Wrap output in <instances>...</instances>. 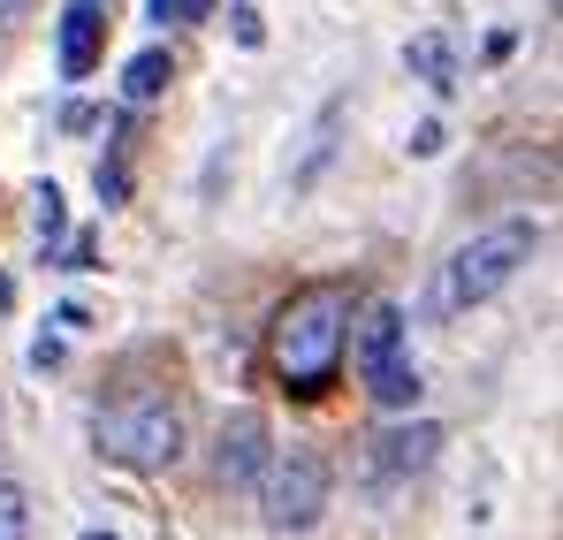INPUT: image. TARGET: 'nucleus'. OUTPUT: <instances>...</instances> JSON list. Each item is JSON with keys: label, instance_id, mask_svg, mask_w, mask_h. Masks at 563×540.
<instances>
[{"label": "nucleus", "instance_id": "nucleus-8", "mask_svg": "<svg viewBox=\"0 0 563 540\" xmlns=\"http://www.w3.org/2000/svg\"><path fill=\"white\" fill-rule=\"evenodd\" d=\"M107 15L114 0H62V77L85 85L99 62V38H107Z\"/></svg>", "mask_w": 563, "mask_h": 540}, {"label": "nucleus", "instance_id": "nucleus-7", "mask_svg": "<svg viewBox=\"0 0 563 540\" xmlns=\"http://www.w3.org/2000/svg\"><path fill=\"white\" fill-rule=\"evenodd\" d=\"M442 456V427L434 419H411V427H388V434H374V480H411V472H427Z\"/></svg>", "mask_w": 563, "mask_h": 540}, {"label": "nucleus", "instance_id": "nucleus-10", "mask_svg": "<svg viewBox=\"0 0 563 540\" xmlns=\"http://www.w3.org/2000/svg\"><path fill=\"white\" fill-rule=\"evenodd\" d=\"M168 85H176V62H168V46H145V54H130V62H122V99H130V107L161 99Z\"/></svg>", "mask_w": 563, "mask_h": 540}, {"label": "nucleus", "instance_id": "nucleus-3", "mask_svg": "<svg viewBox=\"0 0 563 540\" xmlns=\"http://www.w3.org/2000/svg\"><path fill=\"white\" fill-rule=\"evenodd\" d=\"M184 442H190V427H184V404H176L168 388L130 381V388L99 396L92 450L107 456V464H122V472H168V464L184 456Z\"/></svg>", "mask_w": 563, "mask_h": 540}, {"label": "nucleus", "instance_id": "nucleus-6", "mask_svg": "<svg viewBox=\"0 0 563 540\" xmlns=\"http://www.w3.org/2000/svg\"><path fill=\"white\" fill-rule=\"evenodd\" d=\"M267 450H275L267 419H260V411H229L221 434H213V480H221V487H252L260 464H267Z\"/></svg>", "mask_w": 563, "mask_h": 540}, {"label": "nucleus", "instance_id": "nucleus-12", "mask_svg": "<svg viewBox=\"0 0 563 540\" xmlns=\"http://www.w3.org/2000/svg\"><path fill=\"white\" fill-rule=\"evenodd\" d=\"M31 206H38V236L54 244V236H62V190H54V183H38V190H31Z\"/></svg>", "mask_w": 563, "mask_h": 540}, {"label": "nucleus", "instance_id": "nucleus-5", "mask_svg": "<svg viewBox=\"0 0 563 540\" xmlns=\"http://www.w3.org/2000/svg\"><path fill=\"white\" fill-rule=\"evenodd\" d=\"M260 518L275 526V533H312L320 518H328V495H335V472H328V456L305 450V442H289V450H267L260 464Z\"/></svg>", "mask_w": 563, "mask_h": 540}, {"label": "nucleus", "instance_id": "nucleus-9", "mask_svg": "<svg viewBox=\"0 0 563 540\" xmlns=\"http://www.w3.org/2000/svg\"><path fill=\"white\" fill-rule=\"evenodd\" d=\"M404 69H411L427 91H457V46H450L442 31H419V38L404 46Z\"/></svg>", "mask_w": 563, "mask_h": 540}, {"label": "nucleus", "instance_id": "nucleus-14", "mask_svg": "<svg viewBox=\"0 0 563 540\" xmlns=\"http://www.w3.org/2000/svg\"><path fill=\"white\" fill-rule=\"evenodd\" d=\"M229 31H236V46H260V38H267V23H260V8H252V0H236V8H229Z\"/></svg>", "mask_w": 563, "mask_h": 540}, {"label": "nucleus", "instance_id": "nucleus-15", "mask_svg": "<svg viewBox=\"0 0 563 540\" xmlns=\"http://www.w3.org/2000/svg\"><path fill=\"white\" fill-rule=\"evenodd\" d=\"M122 190H130L122 161H99V198H107V206H122Z\"/></svg>", "mask_w": 563, "mask_h": 540}, {"label": "nucleus", "instance_id": "nucleus-1", "mask_svg": "<svg viewBox=\"0 0 563 540\" xmlns=\"http://www.w3.org/2000/svg\"><path fill=\"white\" fill-rule=\"evenodd\" d=\"M351 335V289L343 282H305L267 328V365L282 373L289 396H328Z\"/></svg>", "mask_w": 563, "mask_h": 540}, {"label": "nucleus", "instance_id": "nucleus-19", "mask_svg": "<svg viewBox=\"0 0 563 540\" xmlns=\"http://www.w3.org/2000/svg\"><path fill=\"white\" fill-rule=\"evenodd\" d=\"M85 540H114V533H85Z\"/></svg>", "mask_w": 563, "mask_h": 540}, {"label": "nucleus", "instance_id": "nucleus-13", "mask_svg": "<svg viewBox=\"0 0 563 540\" xmlns=\"http://www.w3.org/2000/svg\"><path fill=\"white\" fill-rule=\"evenodd\" d=\"M213 0H153V23H206Z\"/></svg>", "mask_w": 563, "mask_h": 540}, {"label": "nucleus", "instance_id": "nucleus-11", "mask_svg": "<svg viewBox=\"0 0 563 540\" xmlns=\"http://www.w3.org/2000/svg\"><path fill=\"white\" fill-rule=\"evenodd\" d=\"M0 540H31V495L15 480H0Z\"/></svg>", "mask_w": 563, "mask_h": 540}, {"label": "nucleus", "instance_id": "nucleus-4", "mask_svg": "<svg viewBox=\"0 0 563 540\" xmlns=\"http://www.w3.org/2000/svg\"><path fill=\"white\" fill-rule=\"evenodd\" d=\"M343 351L358 365V381H366V396H374L380 411H411L419 396H427V381H419V359H411V328H404V305H351V335H343Z\"/></svg>", "mask_w": 563, "mask_h": 540}, {"label": "nucleus", "instance_id": "nucleus-17", "mask_svg": "<svg viewBox=\"0 0 563 540\" xmlns=\"http://www.w3.org/2000/svg\"><path fill=\"white\" fill-rule=\"evenodd\" d=\"M31 365L54 373V365H62V335H38V343H31Z\"/></svg>", "mask_w": 563, "mask_h": 540}, {"label": "nucleus", "instance_id": "nucleus-16", "mask_svg": "<svg viewBox=\"0 0 563 540\" xmlns=\"http://www.w3.org/2000/svg\"><path fill=\"white\" fill-rule=\"evenodd\" d=\"M411 153L434 161V153H442V122H419V130H411Z\"/></svg>", "mask_w": 563, "mask_h": 540}, {"label": "nucleus", "instance_id": "nucleus-2", "mask_svg": "<svg viewBox=\"0 0 563 540\" xmlns=\"http://www.w3.org/2000/svg\"><path fill=\"white\" fill-rule=\"evenodd\" d=\"M533 252H541V221H495V229L465 236L434 267V282H427V320H465V312H479L487 297H503L518 274L533 267Z\"/></svg>", "mask_w": 563, "mask_h": 540}, {"label": "nucleus", "instance_id": "nucleus-18", "mask_svg": "<svg viewBox=\"0 0 563 540\" xmlns=\"http://www.w3.org/2000/svg\"><path fill=\"white\" fill-rule=\"evenodd\" d=\"M23 8H31V0H0V31H8V23H23Z\"/></svg>", "mask_w": 563, "mask_h": 540}]
</instances>
